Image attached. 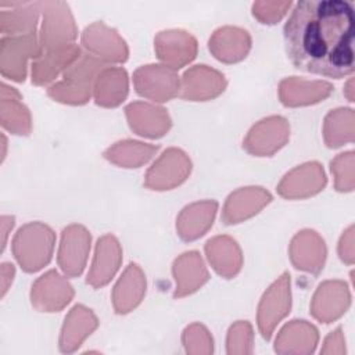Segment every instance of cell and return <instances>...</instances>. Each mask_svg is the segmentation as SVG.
I'll list each match as a JSON object with an SVG mask.
<instances>
[{"instance_id":"1","label":"cell","mask_w":355,"mask_h":355,"mask_svg":"<svg viewBox=\"0 0 355 355\" xmlns=\"http://www.w3.org/2000/svg\"><path fill=\"white\" fill-rule=\"evenodd\" d=\"M287 54L306 72L344 78L354 71V8L343 0L295 4L284 26Z\"/></svg>"},{"instance_id":"6","label":"cell","mask_w":355,"mask_h":355,"mask_svg":"<svg viewBox=\"0 0 355 355\" xmlns=\"http://www.w3.org/2000/svg\"><path fill=\"white\" fill-rule=\"evenodd\" d=\"M354 137V112L349 108L336 110L326 119V141L330 147L352 141Z\"/></svg>"},{"instance_id":"5","label":"cell","mask_w":355,"mask_h":355,"mask_svg":"<svg viewBox=\"0 0 355 355\" xmlns=\"http://www.w3.org/2000/svg\"><path fill=\"white\" fill-rule=\"evenodd\" d=\"M96 327V319L90 312H82V308H75L71 313L69 319L65 323L61 337V349L64 352H71L76 347L80 345L82 340L90 334V331Z\"/></svg>"},{"instance_id":"11","label":"cell","mask_w":355,"mask_h":355,"mask_svg":"<svg viewBox=\"0 0 355 355\" xmlns=\"http://www.w3.org/2000/svg\"><path fill=\"white\" fill-rule=\"evenodd\" d=\"M322 352L323 354H344L345 352V343H344V337H343L340 329L333 331L326 338Z\"/></svg>"},{"instance_id":"9","label":"cell","mask_w":355,"mask_h":355,"mask_svg":"<svg viewBox=\"0 0 355 355\" xmlns=\"http://www.w3.org/2000/svg\"><path fill=\"white\" fill-rule=\"evenodd\" d=\"M227 352H251V329L247 323H239L232 327L227 338Z\"/></svg>"},{"instance_id":"7","label":"cell","mask_w":355,"mask_h":355,"mask_svg":"<svg viewBox=\"0 0 355 355\" xmlns=\"http://www.w3.org/2000/svg\"><path fill=\"white\" fill-rule=\"evenodd\" d=\"M114 244L115 243H111V240L108 239L105 243H101V245H98L97 263L94 265L93 275L90 279L92 283L101 284V283L107 282L112 276L114 270L116 269L118 257L112 255L114 251L116 250V247Z\"/></svg>"},{"instance_id":"10","label":"cell","mask_w":355,"mask_h":355,"mask_svg":"<svg viewBox=\"0 0 355 355\" xmlns=\"http://www.w3.org/2000/svg\"><path fill=\"white\" fill-rule=\"evenodd\" d=\"M184 345H186V349L187 352H202L201 349V345L198 343H205L208 345H212V341L209 340L208 334L205 330H202L201 327H191L186 336H184Z\"/></svg>"},{"instance_id":"8","label":"cell","mask_w":355,"mask_h":355,"mask_svg":"<svg viewBox=\"0 0 355 355\" xmlns=\"http://www.w3.org/2000/svg\"><path fill=\"white\" fill-rule=\"evenodd\" d=\"M352 165H354L352 151L341 154L334 161V164H331V171L336 173V186L338 190H343V191L352 190V187H354Z\"/></svg>"},{"instance_id":"4","label":"cell","mask_w":355,"mask_h":355,"mask_svg":"<svg viewBox=\"0 0 355 355\" xmlns=\"http://www.w3.org/2000/svg\"><path fill=\"white\" fill-rule=\"evenodd\" d=\"M290 301H287V275L280 279L266 294L259 309V329L265 338H269L273 327L286 315Z\"/></svg>"},{"instance_id":"2","label":"cell","mask_w":355,"mask_h":355,"mask_svg":"<svg viewBox=\"0 0 355 355\" xmlns=\"http://www.w3.org/2000/svg\"><path fill=\"white\" fill-rule=\"evenodd\" d=\"M349 291L345 283L329 282L319 287L313 302V315L329 323L341 316L349 305Z\"/></svg>"},{"instance_id":"3","label":"cell","mask_w":355,"mask_h":355,"mask_svg":"<svg viewBox=\"0 0 355 355\" xmlns=\"http://www.w3.org/2000/svg\"><path fill=\"white\" fill-rule=\"evenodd\" d=\"M318 343V331L313 326L295 320L286 326L276 340V351L282 354H309Z\"/></svg>"},{"instance_id":"12","label":"cell","mask_w":355,"mask_h":355,"mask_svg":"<svg viewBox=\"0 0 355 355\" xmlns=\"http://www.w3.org/2000/svg\"><path fill=\"white\" fill-rule=\"evenodd\" d=\"M352 226L344 233L341 243H340V257L343 258V261H345L347 263H352L354 262V240H352Z\"/></svg>"}]
</instances>
